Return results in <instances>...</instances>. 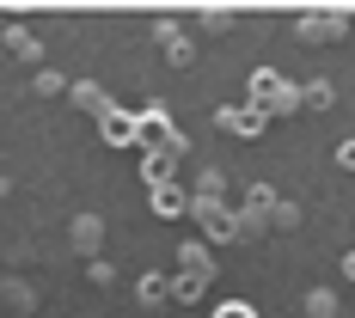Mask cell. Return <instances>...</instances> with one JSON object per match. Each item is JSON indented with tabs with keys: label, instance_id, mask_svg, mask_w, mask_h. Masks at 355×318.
I'll return each mask as SVG.
<instances>
[{
	"label": "cell",
	"instance_id": "6da1fadb",
	"mask_svg": "<svg viewBox=\"0 0 355 318\" xmlns=\"http://www.w3.org/2000/svg\"><path fill=\"white\" fill-rule=\"evenodd\" d=\"M300 105H306L300 86H288L282 73H270V68L251 73V110H257V116H294Z\"/></svg>",
	"mask_w": 355,
	"mask_h": 318
},
{
	"label": "cell",
	"instance_id": "7a4b0ae2",
	"mask_svg": "<svg viewBox=\"0 0 355 318\" xmlns=\"http://www.w3.org/2000/svg\"><path fill=\"white\" fill-rule=\"evenodd\" d=\"M294 37H300V43H337V37H349V12H343V6H319V12H300Z\"/></svg>",
	"mask_w": 355,
	"mask_h": 318
},
{
	"label": "cell",
	"instance_id": "3957f363",
	"mask_svg": "<svg viewBox=\"0 0 355 318\" xmlns=\"http://www.w3.org/2000/svg\"><path fill=\"white\" fill-rule=\"evenodd\" d=\"M135 147H147V153H178V159H184V147H190V141L172 129V116L153 105V110H141V141H135Z\"/></svg>",
	"mask_w": 355,
	"mask_h": 318
},
{
	"label": "cell",
	"instance_id": "277c9868",
	"mask_svg": "<svg viewBox=\"0 0 355 318\" xmlns=\"http://www.w3.org/2000/svg\"><path fill=\"white\" fill-rule=\"evenodd\" d=\"M282 196H270V184H257L245 196V209H239V239H263V227H270V214H276Z\"/></svg>",
	"mask_w": 355,
	"mask_h": 318
},
{
	"label": "cell",
	"instance_id": "5b68a950",
	"mask_svg": "<svg viewBox=\"0 0 355 318\" xmlns=\"http://www.w3.org/2000/svg\"><path fill=\"white\" fill-rule=\"evenodd\" d=\"M196 220H202V239H220V245H227V239H239V214L227 209V202H202V196H196Z\"/></svg>",
	"mask_w": 355,
	"mask_h": 318
},
{
	"label": "cell",
	"instance_id": "8992f818",
	"mask_svg": "<svg viewBox=\"0 0 355 318\" xmlns=\"http://www.w3.org/2000/svg\"><path fill=\"white\" fill-rule=\"evenodd\" d=\"M214 123H220L227 135H239V141H251V135H263V123H270V116H257L251 105H220V110H214Z\"/></svg>",
	"mask_w": 355,
	"mask_h": 318
},
{
	"label": "cell",
	"instance_id": "52a82bcc",
	"mask_svg": "<svg viewBox=\"0 0 355 318\" xmlns=\"http://www.w3.org/2000/svg\"><path fill=\"white\" fill-rule=\"evenodd\" d=\"M98 135H105L110 147H135V141H141V116H129V110H110L105 123H98Z\"/></svg>",
	"mask_w": 355,
	"mask_h": 318
},
{
	"label": "cell",
	"instance_id": "ba28073f",
	"mask_svg": "<svg viewBox=\"0 0 355 318\" xmlns=\"http://www.w3.org/2000/svg\"><path fill=\"white\" fill-rule=\"evenodd\" d=\"M73 105L86 110V116H98V123L116 110V105H110V92H105V86H92V80H80V86H73Z\"/></svg>",
	"mask_w": 355,
	"mask_h": 318
},
{
	"label": "cell",
	"instance_id": "9c48e42d",
	"mask_svg": "<svg viewBox=\"0 0 355 318\" xmlns=\"http://www.w3.org/2000/svg\"><path fill=\"white\" fill-rule=\"evenodd\" d=\"M196 209V196L190 190H178V184H166V190H153V214H166V220H178V214Z\"/></svg>",
	"mask_w": 355,
	"mask_h": 318
},
{
	"label": "cell",
	"instance_id": "30bf717a",
	"mask_svg": "<svg viewBox=\"0 0 355 318\" xmlns=\"http://www.w3.org/2000/svg\"><path fill=\"white\" fill-rule=\"evenodd\" d=\"M73 245L92 257V251L105 245V220H98V214H73Z\"/></svg>",
	"mask_w": 355,
	"mask_h": 318
},
{
	"label": "cell",
	"instance_id": "8fae6325",
	"mask_svg": "<svg viewBox=\"0 0 355 318\" xmlns=\"http://www.w3.org/2000/svg\"><path fill=\"white\" fill-rule=\"evenodd\" d=\"M153 37H159V49H166V55H172L178 68H184V62H190V37L178 31L172 19H159V31H153Z\"/></svg>",
	"mask_w": 355,
	"mask_h": 318
},
{
	"label": "cell",
	"instance_id": "7c38bea8",
	"mask_svg": "<svg viewBox=\"0 0 355 318\" xmlns=\"http://www.w3.org/2000/svg\"><path fill=\"white\" fill-rule=\"evenodd\" d=\"M214 263H209V245L202 239H190V245L178 251V276H209Z\"/></svg>",
	"mask_w": 355,
	"mask_h": 318
},
{
	"label": "cell",
	"instance_id": "4fadbf2b",
	"mask_svg": "<svg viewBox=\"0 0 355 318\" xmlns=\"http://www.w3.org/2000/svg\"><path fill=\"white\" fill-rule=\"evenodd\" d=\"M172 166H178V153H147V184L166 190V184H172Z\"/></svg>",
	"mask_w": 355,
	"mask_h": 318
},
{
	"label": "cell",
	"instance_id": "5bb4252c",
	"mask_svg": "<svg viewBox=\"0 0 355 318\" xmlns=\"http://www.w3.org/2000/svg\"><path fill=\"white\" fill-rule=\"evenodd\" d=\"M6 49H12L19 62H37V55H43V49H37V37L25 31V25H12V31H6Z\"/></svg>",
	"mask_w": 355,
	"mask_h": 318
},
{
	"label": "cell",
	"instance_id": "9a60e30c",
	"mask_svg": "<svg viewBox=\"0 0 355 318\" xmlns=\"http://www.w3.org/2000/svg\"><path fill=\"white\" fill-rule=\"evenodd\" d=\"M300 306H306V318H337V294H331V288H313Z\"/></svg>",
	"mask_w": 355,
	"mask_h": 318
},
{
	"label": "cell",
	"instance_id": "2e32d148",
	"mask_svg": "<svg viewBox=\"0 0 355 318\" xmlns=\"http://www.w3.org/2000/svg\"><path fill=\"white\" fill-rule=\"evenodd\" d=\"M202 288H209V276H172V300H202Z\"/></svg>",
	"mask_w": 355,
	"mask_h": 318
},
{
	"label": "cell",
	"instance_id": "e0dca14e",
	"mask_svg": "<svg viewBox=\"0 0 355 318\" xmlns=\"http://www.w3.org/2000/svg\"><path fill=\"white\" fill-rule=\"evenodd\" d=\"M233 19H239V12H233V6H209V12H202V31H233Z\"/></svg>",
	"mask_w": 355,
	"mask_h": 318
},
{
	"label": "cell",
	"instance_id": "ac0fdd59",
	"mask_svg": "<svg viewBox=\"0 0 355 318\" xmlns=\"http://www.w3.org/2000/svg\"><path fill=\"white\" fill-rule=\"evenodd\" d=\"M141 300H147V306L172 300V282H166V276H141Z\"/></svg>",
	"mask_w": 355,
	"mask_h": 318
},
{
	"label": "cell",
	"instance_id": "d6986e66",
	"mask_svg": "<svg viewBox=\"0 0 355 318\" xmlns=\"http://www.w3.org/2000/svg\"><path fill=\"white\" fill-rule=\"evenodd\" d=\"M300 98H306L313 110H324V105H331V86H324V80H313V86H300Z\"/></svg>",
	"mask_w": 355,
	"mask_h": 318
},
{
	"label": "cell",
	"instance_id": "ffe728a7",
	"mask_svg": "<svg viewBox=\"0 0 355 318\" xmlns=\"http://www.w3.org/2000/svg\"><path fill=\"white\" fill-rule=\"evenodd\" d=\"M270 220H276L282 233H294V227H300V209H294V202H276V214H270Z\"/></svg>",
	"mask_w": 355,
	"mask_h": 318
},
{
	"label": "cell",
	"instance_id": "44dd1931",
	"mask_svg": "<svg viewBox=\"0 0 355 318\" xmlns=\"http://www.w3.org/2000/svg\"><path fill=\"white\" fill-rule=\"evenodd\" d=\"M209 318H257V312H251L245 300H220V306H214V312H209Z\"/></svg>",
	"mask_w": 355,
	"mask_h": 318
},
{
	"label": "cell",
	"instance_id": "7402d4cb",
	"mask_svg": "<svg viewBox=\"0 0 355 318\" xmlns=\"http://www.w3.org/2000/svg\"><path fill=\"white\" fill-rule=\"evenodd\" d=\"M337 166H343V172H355V141H343V147H337Z\"/></svg>",
	"mask_w": 355,
	"mask_h": 318
},
{
	"label": "cell",
	"instance_id": "603a6c76",
	"mask_svg": "<svg viewBox=\"0 0 355 318\" xmlns=\"http://www.w3.org/2000/svg\"><path fill=\"white\" fill-rule=\"evenodd\" d=\"M343 282H355V251H349V257H343Z\"/></svg>",
	"mask_w": 355,
	"mask_h": 318
}]
</instances>
